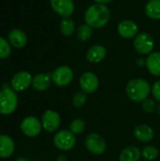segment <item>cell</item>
Masks as SVG:
<instances>
[{"mask_svg":"<svg viewBox=\"0 0 160 161\" xmlns=\"http://www.w3.org/2000/svg\"><path fill=\"white\" fill-rule=\"evenodd\" d=\"M84 20L92 28L104 27L110 20V10L104 4H92L86 9Z\"/></svg>","mask_w":160,"mask_h":161,"instance_id":"6da1fadb","label":"cell"},{"mask_svg":"<svg viewBox=\"0 0 160 161\" xmlns=\"http://www.w3.org/2000/svg\"><path fill=\"white\" fill-rule=\"evenodd\" d=\"M126 95L133 102H143L152 92V87L148 81L142 78H134L126 85Z\"/></svg>","mask_w":160,"mask_h":161,"instance_id":"7a4b0ae2","label":"cell"},{"mask_svg":"<svg viewBox=\"0 0 160 161\" xmlns=\"http://www.w3.org/2000/svg\"><path fill=\"white\" fill-rule=\"evenodd\" d=\"M18 106V96L11 88L0 91V114L9 115L15 111Z\"/></svg>","mask_w":160,"mask_h":161,"instance_id":"3957f363","label":"cell"},{"mask_svg":"<svg viewBox=\"0 0 160 161\" xmlns=\"http://www.w3.org/2000/svg\"><path fill=\"white\" fill-rule=\"evenodd\" d=\"M76 143L75 135L70 130L62 129L56 133L54 137V144L60 151H70Z\"/></svg>","mask_w":160,"mask_h":161,"instance_id":"277c9868","label":"cell"},{"mask_svg":"<svg viewBox=\"0 0 160 161\" xmlns=\"http://www.w3.org/2000/svg\"><path fill=\"white\" fill-rule=\"evenodd\" d=\"M85 146L90 153L95 156H101L105 154L107 150V142L105 139L97 133H91L86 137Z\"/></svg>","mask_w":160,"mask_h":161,"instance_id":"5b68a950","label":"cell"},{"mask_svg":"<svg viewBox=\"0 0 160 161\" xmlns=\"http://www.w3.org/2000/svg\"><path fill=\"white\" fill-rule=\"evenodd\" d=\"M154 47L155 41L149 33L138 34L134 39V48L141 55H150Z\"/></svg>","mask_w":160,"mask_h":161,"instance_id":"8992f818","label":"cell"},{"mask_svg":"<svg viewBox=\"0 0 160 161\" xmlns=\"http://www.w3.org/2000/svg\"><path fill=\"white\" fill-rule=\"evenodd\" d=\"M52 81L58 87H66L68 86L74 79V72L73 70L66 65L59 66L54 70L51 75Z\"/></svg>","mask_w":160,"mask_h":161,"instance_id":"52a82bcc","label":"cell"},{"mask_svg":"<svg viewBox=\"0 0 160 161\" xmlns=\"http://www.w3.org/2000/svg\"><path fill=\"white\" fill-rule=\"evenodd\" d=\"M20 127H21L22 132L26 137L35 138L41 134L42 125H41V122L38 118L34 116H28L22 121Z\"/></svg>","mask_w":160,"mask_h":161,"instance_id":"ba28073f","label":"cell"},{"mask_svg":"<svg viewBox=\"0 0 160 161\" xmlns=\"http://www.w3.org/2000/svg\"><path fill=\"white\" fill-rule=\"evenodd\" d=\"M32 75L26 71L16 73L10 82V87L15 92H24L32 85Z\"/></svg>","mask_w":160,"mask_h":161,"instance_id":"9c48e42d","label":"cell"},{"mask_svg":"<svg viewBox=\"0 0 160 161\" xmlns=\"http://www.w3.org/2000/svg\"><path fill=\"white\" fill-rule=\"evenodd\" d=\"M60 123H61L60 116L55 110L48 109L43 113L41 117L42 128L45 131L50 132V133L57 131L60 126Z\"/></svg>","mask_w":160,"mask_h":161,"instance_id":"30bf717a","label":"cell"},{"mask_svg":"<svg viewBox=\"0 0 160 161\" xmlns=\"http://www.w3.org/2000/svg\"><path fill=\"white\" fill-rule=\"evenodd\" d=\"M79 85L85 93H93L99 87V79L94 73L86 72L80 76Z\"/></svg>","mask_w":160,"mask_h":161,"instance_id":"8fae6325","label":"cell"},{"mask_svg":"<svg viewBox=\"0 0 160 161\" xmlns=\"http://www.w3.org/2000/svg\"><path fill=\"white\" fill-rule=\"evenodd\" d=\"M53 10L63 18L70 17L74 11V2L73 0H50Z\"/></svg>","mask_w":160,"mask_h":161,"instance_id":"7c38bea8","label":"cell"},{"mask_svg":"<svg viewBox=\"0 0 160 161\" xmlns=\"http://www.w3.org/2000/svg\"><path fill=\"white\" fill-rule=\"evenodd\" d=\"M118 33L124 39L135 38L139 32L138 25L132 20H124L118 25Z\"/></svg>","mask_w":160,"mask_h":161,"instance_id":"4fadbf2b","label":"cell"},{"mask_svg":"<svg viewBox=\"0 0 160 161\" xmlns=\"http://www.w3.org/2000/svg\"><path fill=\"white\" fill-rule=\"evenodd\" d=\"M8 42L10 43V45L17 49H21L25 47L27 43L26 34L19 28L11 29L8 32Z\"/></svg>","mask_w":160,"mask_h":161,"instance_id":"5bb4252c","label":"cell"},{"mask_svg":"<svg viewBox=\"0 0 160 161\" xmlns=\"http://www.w3.org/2000/svg\"><path fill=\"white\" fill-rule=\"evenodd\" d=\"M107 56V48L101 44H95L87 52L86 58L87 60L91 63H99L101 62Z\"/></svg>","mask_w":160,"mask_h":161,"instance_id":"9a60e30c","label":"cell"},{"mask_svg":"<svg viewBox=\"0 0 160 161\" xmlns=\"http://www.w3.org/2000/svg\"><path fill=\"white\" fill-rule=\"evenodd\" d=\"M134 136L141 142H149L153 141L155 133L151 126L147 125H140L134 129Z\"/></svg>","mask_w":160,"mask_h":161,"instance_id":"2e32d148","label":"cell"},{"mask_svg":"<svg viewBox=\"0 0 160 161\" xmlns=\"http://www.w3.org/2000/svg\"><path fill=\"white\" fill-rule=\"evenodd\" d=\"M15 149V144L13 140L8 135L0 136V158H9Z\"/></svg>","mask_w":160,"mask_h":161,"instance_id":"e0dca14e","label":"cell"},{"mask_svg":"<svg viewBox=\"0 0 160 161\" xmlns=\"http://www.w3.org/2000/svg\"><path fill=\"white\" fill-rule=\"evenodd\" d=\"M52 78L50 75L46 74H38L33 76L32 79V87L39 92L46 91L51 86Z\"/></svg>","mask_w":160,"mask_h":161,"instance_id":"ac0fdd59","label":"cell"},{"mask_svg":"<svg viewBox=\"0 0 160 161\" xmlns=\"http://www.w3.org/2000/svg\"><path fill=\"white\" fill-rule=\"evenodd\" d=\"M146 67L150 74L160 76V52L151 53L146 58Z\"/></svg>","mask_w":160,"mask_h":161,"instance_id":"d6986e66","label":"cell"},{"mask_svg":"<svg viewBox=\"0 0 160 161\" xmlns=\"http://www.w3.org/2000/svg\"><path fill=\"white\" fill-rule=\"evenodd\" d=\"M141 158V151L134 145L124 148L119 157L120 161H140Z\"/></svg>","mask_w":160,"mask_h":161,"instance_id":"ffe728a7","label":"cell"},{"mask_svg":"<svg viewBox=\"0 0 160 161\" xmlns=\"http://www.w3.org/2000/svg\"><path fill=\"white\" fill-rule=\"evenodd\" d=\"M145 14L154 20H160V0H149L145 5Z\"/></svg>","mask_w":160,"mask_h":161,"instance_id":"44dd1931","label":"cell"},{"mask_svg":"<svg viewBox=\"0 0 160 161\" xmlns=\"http://www.w3.org/2000/svg\"><path fill=\"white\" fill-rule=\"evenodd\" d=\"M59 30L61 34L65 37H70L74 34L75 30V24L70 17L63 18L59 24Z\"/></svg>","mask_w":160,"mask_h":161,"instance_id":"7402d4cb","label":"cell"},{"mask_svg":"<svg viewBox=\"0 0 160 161\" xmlns=\"http://www.w3.org/2000/svg\"><path fill=\"white\" fill-rule=\"evenodd\" d=\"M92 29L93 28L87 24H83V25H79V27L76 30V38L81 42H86V41L90 40L93 33Z\"/></svg>","mask_w":160,"mask_h":161,"instance_id":"603a6c76","label":"cell"},{"mask_svg":"<svg viewBox=\"0 0 160 161\" xmlns=\"http://www.w3.org/2000/svg\"><path fill=\"white\" fill-rule=\"evenodd\" d=\"M159 156V151L156 146L147 145L141 150V157L147 161H152L157 159Z\"/></svg>","mask_w":160,"mask_h":161,"instance_id":"cb8c5ba5","label":"cell"},{"mask_svg":"<svg viewBox=\"0 0 160 161\" xmlns=\"http://www.w3.org/2000/svg\"><path fill=\"white\" fill-rule=\"evenodd\" d=\"M70 131L74 135H80L84 132L86 128V124L82 119H74L70 124Z\"/></svg>","mask_w":160,"mask_h":161,"instance_id":"d4e9b609","label":"cell"},{"mask_svg":"<svg viewBox=\"0 0 160 161\" xmlns=\"http://www.w3.org/2000/svg\"><path fill=\"white\" fill-rule=\"evenodd\" d=\"M88 101L87 93L84 92H77L73 96V105L76 108H82Z\"/></svg>","mask_w":160,"mask_h":161,"instance_id":"484cf974","label":"cell"},{"mask_svg":"<svg viewBox=\"0 0 160 161\" xmlns=\"http://www.w3.org/2000/svg\"><path fill=\"white\" fill-rule=\"evenodd\" d=\"M11 54V45L3 37L0 36V59H5L8 58Z\"/></svg>","mask_w":160,"mask_h":161,"instance_id":"4316f807","label":"cell"},{"mask_svg":"<svg viewBox=\"0 0 160 161\" xmlns=\"http://www.w3.org/2000/svg\"><path fill=\"white\" fill-rule=\"evenodd\" d=\"M142 108L147 113H153L154 111L157 110V103L154 100L147 98L142 102Z\"/></svg>","mask_w":160,"mask_h":161,"instance_id":"83f0119b","label":"cell"},{"mask_svg":"<svg viewBox=\"0 0 160 161\" xmlns=\"http://www.w3.org/2000/svg\"><path fill=\"white\" fill-rule=\"evenodd\" d=\"M152 94L154 98L160 103V80H157L152 86Z\"/></svg>","mask_w":160,"mask_h":161,"instance_id":"f1b7e54d","label":"cell"},{"mask_svg":"<svg viewBox=\"0 0 160 161\" xmlns=\"http://www.w3.org/2000/svg\"><path fill=\"white\" fill-rule=\"evenodd\" d=\"M94 1H95V3H99V4H104V5H106V4L110 3V2L113 1V0H94Z\"/></svg>","mask_w":160,"mask_h":161,"instance_id":"f546056e","label":"cell"},{"mask_svg":"<svg viewBox=\"0 0 160 161\" xmlns=\"http://www.w3.org/2000/svg\"><path fill=\"white\" fill-rule=\"evenodd\" d=\"M58 161H67V158L65 157V156H63V155H61V156H58Z\"/></svg>","mask_w":160,"mask_h":161,"instance_id":"4dcf8cb0","label":"cell"},{"mask_svg":"<svg viewBox=\"0 0 160 161\" xmlns=\"http://www.w3.org/2000/svg\"><path fill=\"white\" fill-rule=\"evenodd\" d=\"M157 113H158V115L160 116V104L157 106Z\"/></svg>","mask_w":160,"mask_h":161,"instance_id":"1f68e13d","label":"cell"},{"mask_svg":"<svg viewBox=\"0 0 160 161\" xmlns=\"http://www.w3.org/2000/svg\"><path fill=\"white\" fill-rule=\"evenodd\" d=\"M15 161H28L27 159H25V158H18L17 160Z\"/></svg>","mask_w":160,"mask_h":161,"instance_id":"d6a6232c","label":"cell"},{"mask_svg":"<svg viewBox=\"0 0 160 161\" xmlns=\"http://www.w3.org/2000/svg\"><path fill=\"white\" fill-rule=\"evenodd\" d=\"M0 136H1V134H0Z\"/></svg>","mask_w":160,"mask_h":161,"instance_id":"836d02e7","label":"cell"}]
</instances>
